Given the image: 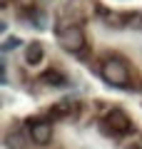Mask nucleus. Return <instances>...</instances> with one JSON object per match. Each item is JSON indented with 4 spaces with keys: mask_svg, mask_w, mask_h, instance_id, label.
Here are the masks:
<instances>
[{
    "mask_svg": "<svg viewBox=\"0 0 142 149\" xmlns=\"http://www.w3.org/2000/svg\"><path fill=\"white\" fill-rule=\"evenodd\" d=\"M18 42H20L18 37H8V40H5V45H3V50H5V52H8V50H13V47H15V45H18Z\"/></svg>",
    "mask_w": 142,
    "mask_h": 149,
    "instance_id": "1a4fd4ad",
    "label": "nucleus"
},
{
    "mask_svg": "<svg viewBox=\"0 0 142 149\" xmlns=\"http://www.w3.org/2000/svg\"><path fill=\"white\" fill-rule=\"evenodd\" d=\"M102 80L112 87H127L130 85V70L120 57H107L102 62Z\"/></svg>",
    "mask_w": 142,
    "mask_h": 149,
    "instance_id": "f257e3e1",
    "label": "nucleus"
},
{
    "mask_svg": "<svg viewBox=\"0 0 142 149\" xmlns=\"http://www.w3.org/2000/svg\"><path fill=\"white\" fill-rule=\"evenodd\" d=\"M125 149H142V147H140V144H127Z\"/></svg>",
    "mask_w": 142,
    "mask_h": 149,
    "instance_id": "9d476101",
    "label": "nucleus"
},
{
    "mask_svg": "<svg viewBox=\"0 0 142 149\" xmlns=\"http://www.w3.org/2000/svg\"><path fill=\"white\" fill-rule=\"evenodd\" d=\"M72 109H75V104L72 102H58V104H53L50 107V119H63V117H67V114H72Z\"/></svg>",
    "mask_w": 142,
    "mask_h": 149,
    "instance_id": "6e6552de",
    "label": "nucleus"
},
{
    "mask_svg": "<svg viewBox=\"0 0 142 149\" xmlns=\"http://www.w3.org/2000/svg\"><path fill=\"white\" fill-rule=\"evenodd\" d=\"M40 80L45 82V85H50V87H65L67 85V77H65L63 72H58V70H45V72L40 74Z\"/></svg>",
    "mask_w": 142,
    "mask_h": 149,
    "instance_id": "423d86ee",
    "label": "nucleus"
},
{
    "mask_svg": "<svg viewBox=\"0 0 142 149\" xmlns=\"http://www.w3.org/2000/svg\"><path fill=\"white\" fill-rule=\"evenodd\" d=\"M27 129H30L32 144H37V147H47V144L53 142V124L47 122V119H30Z\"/></svg>",
    "mask_w": 142,
    "mask_h": 149,
    "instance_id": "20e7f679",
    "label": "nucleus"
},
{
    "mask_svg": "<svg viewBox=\"0 0 142 149\" xmlns=\"http://www.w3.org/2000/svg\"><path fill=\"white\" fill-rule=\"evenodd\" d=\"M5 147L8 149H25V137L20 129H10L5 132Z\"/></svg>",
    "mask_w": 142,
    "mask_h": 149,
    "instance_id": "0eeeda50",
    "label": "nucleus"
},
{
    "mask_svg": "<svg viewBox=\"0 0 142 149\" xmlns=\"http://www.w3.org/2000/svg\"><path fill=\"white\" fill-rule=\"evenodd\" d=\"M58 37H60V45H63L67 52H75V55L82 52V55H85V50H87V40H85V32L80 30V27H75V25L65 27L63 32H58Z\"/></svg>",
    "mask_w": 142,
    "mask_h": 149,
    "instance_id": "7ed1b4c3",
    "label": "nucleus"
},
{
    "mask_svg": "<svg viewBox=\"0 0 142 149\" xmlns=\"http://www.w3.org/2000/svg\"><path fill=\"white\" fill-rule=\"evenodd\" d=\"M42 57H45V50H42V45L37 42V40L25 45V62L27 65H40Z\"/></svg>",
    "mask_w": 142,
    "mask_h": 149,
    "instance_id": "39448f33",
    "label": "nucleus"
},
{
    "mask_svg": "<svg viewBox=\"0 0 142 149\" xmlns=\"http://www.w3.org/2000/svg\"><path fill=\"white\" fill-rule=\"evenodd\" d=\"M102 129L112 137H122V134H130L135 127H132V119L122 109H110L102 119Z\"/></svg>",
    "mask_w": 142,
    "mask_h": 149,
    "instance_id": "f03ea898",
    "label": "nucleus"
}]
</instances>
